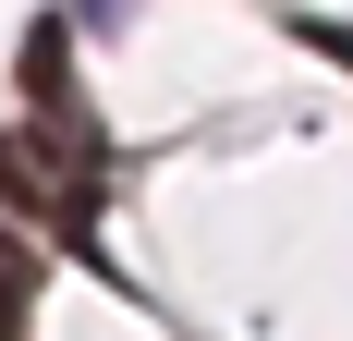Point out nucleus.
Masks as SVG:
<instances>
[{
    "mask_svg": "<svg viewBox=\"0 0 353 341\" xmlns=\"http://www.w3.org/2000/svg\"><path fill=\"white\" fill-rule=\"evenodd\" d=\"M0 207H12V220H49L61 244H85L98 232V159L49 146L37 122H0Z\"/></svg>",
    "mask_w": 353,
    "mask_h": 341,
    "instance_id": "f257e3e1",
    "label": "nucleus"
},
{
    "mask_svg": "<svg viewBox=\"0 0 353 341\" xmlns=\"http://www.w3.org/2000/svg\"><path fill=\"white\" fill-rule=\"evenodd\" d=\"M25 317H37V256L0 232V341H25Z\"/></svg>",
    "mask_w": 353,
    "mask_h": 341,
    "instance_id": "f03ea898",
    "label": "nucleus"
},
{
    "mask_svg": "<svg viewBox=\"0 0 353 341\" xmlns=\"http://www.w3.org/2000/svg\"><path fill=\"white\" fill-rule=\"evenodd\" d=\"M73 12H85L98 37H122V12H134V0H73Z\"/></svg>",
    "mask_w": 353,
    "mask_h": 341,
    "instance_id": "7ed1b4c3",
    "label": "nucleus"
}]
</instances>
